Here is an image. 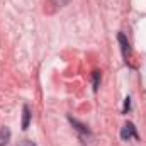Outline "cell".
Segmentation results:
<instances>
[{"mask_svg": "<svg viewBox=\"0 0 146 146\" xmlns=\"http://www.w3.org/2000/svg\"><path fill=\"white\" fill-rule=\"evenodd\" d=\"M119 42H121V49H122V56H124V60H126V63H127V58L131 56V46H129V41H127V37L124 36L122 33H119Z\"/></svg>", "mask_w": 146, "mask_h": 146, "instance_id": "obj_2", "label": "cell"}, {"mask_svg": "<svg viewBox=\"0 0 146 146\" xmlns=\"http://www.w3.org/2000/svg\"><path fill=\"white\" fill-rule=\"evenodd\" d=\"M53 2H54L56 5H60V7H65V5H68L72 0H53Z\"/></svg>", "mask_w": 146, "mask_h": 146, "instance_id": "obj_9", "label": "cell"}, {"mask_svg": "<svg viewBox=\"0 0 146 146\" xmlns=\"http://www.w3.org/2000/svg\"><path fill=\"white\" fill-rule=\"evenodd\" d=\"M9 139H10V129L3 126L0 129V146H5L9 143Z\"/></svg>", "mask_w": 146, "mask_h": 146, "instance_id": "obj_4", "label": "cell"}, {"mask_svg": "<svg viewBox=\"0 0 146 146\" xmlns=\"http://www.w3.org/2000/svg\"><path fill=\"white\" fill-rule=\"evenodd\" d=\"M17 146H36V143L31 141V139H24V141H21Z\"/></svg>", "mask_w": 146, "mask_h": 146, "instance_id": "obj_8", "label": "cell"}, {"mask_svg": "<svg viewBox=\"0 0 146 146\" xmlns=\"http://www.w3.org/2000/svg\"><path fill=\"white\" fill-rule=\"evenodd\" d=\"M68 119H70V122L75 126V129H76L82 136H90V131H88V127H87L85 124H80V122H78L76 119H73V117H68Z\"/></svg>", "mask_w": 146, "mask_h": 146, "instance_id": "obj_3", "label": "cell"}, {"mask_svg": "<svg viewBox=\"0 0 146 146\" xmlns=\"http://www.w3.org/2000/svg\"><path fill=\"white\" fill-rule=\"evenodd\" d=\"M99 83H100V72H95L94 73V90L99 88Z\"/></svg>", "mask_w": 146, "mask_h": 146, "instance_id": "obj_6", "label": "cell"}, {"mask_svg": "<svg viewBox=\"0 0 146 146\" xmlns=\"http://www.w3.org/2000/svg\"><path fill=\"white\" fill-rule=\"evenodd\" d=\"M22 112H24V117H22V129H27V127H29V122H31V110H29L27 106H24Z\"/></svg>", "mask_w": 146, "mask_h": 146, "instance_id": "obj_5", "label": "cell"}, {"mask_svg": "<svg viewBox=\"0 0 146 146\" xmlns=\"http://www.w3.org/2000/svg\"><path fill=\"white\" fill-rule=\"evenodd\" d=\"M121 138H122L124 141H129L131 138H133V139H139V134H138V131H136V127H134L133 122H126V126H124L122 131H121Z\"/></svg>", "mask_w": 146, "mask_h": 146, "instance_id": "obj_1", "label": "cell"}, {"mask_svg": "<svg viewBox=\"0 0 146 146\" xmlns=\"http://www.w3.org/2000/svg\"><path fill=\"white\" fill-rule=\"evenodd\" d=\"M131 109V99H129V97H126V102H124V110H122V112H124V114H127V110Z\"/></svg>", "mask_w": 146, "mask_h": 146, "instance_id": "obj_7", "label": "cell"}]
</instances>
